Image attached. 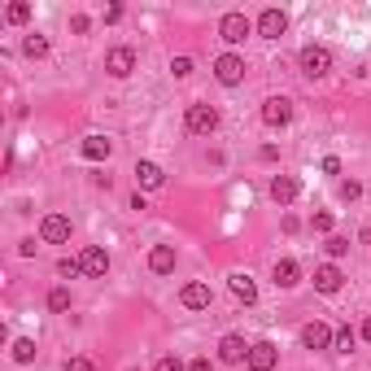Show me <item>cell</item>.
I'll return each instance as SVG.
<instances>
[{"instance_id": "6", "label": "cell", "mask_w": 371, "mask_h": 371, "mask_svg": "<svg viewBox=\"0 0 371 371\" xmlns=\"http://www.w3.org/2000/svg\"><path fill=\"white\" fill-rule=\"evenodd\" d=\"M254 31V22L245 18V13H223L218 18V35L228 40V44H245V35Z\"/></svg>"}, {"instance_id": "13", "label": "cell", "mask_w": 371, "mask_h": 371, "mask_svg": "<svg viewBox=\"0 0 371 371\" xmlns=\"http://www.w3.org/2000/svg\"><path fill=\"white\" fill-rule=\"evenodd\" d=\"M179 306H188V310H206V306H210V284H201V280L184 284V288H179Z\"/></svg>"}, {"instance_id": "10", "label": "cell", "mask_w": 371, "mask_h": 371, "mask_svg": "<svg viewBox=\"0 0 371 371\" xmlns=\"http://www.w3.org/2000/svg\"><path fill=\"white\" fill-rule=\"evenodd\" d=\"M245 358H249V345H245V336H236V332H228V336H223L218 341V363H245Z\"/></svg>"}, {"instance_id": "17", "label": "cell", "mask_w": 371, "mask_h": 371, "mask_svg": "<svg viewBox=\"0 0 371 371\" xmlns=\"http://www.w3.org/2000/svg\"><path fill=\"white\" fill-rule=\"evenodd\" d=\"M136 184L153 192V188H162V184H166V170H162L158 162H136Z\"/></svg>"}, {"instance_id": "26", "label": "cell", "mask_w": 371, "mask_h": 371, "mask_svg": "<svg viewBox=\"0 0 371 371\" xmlns=\"http://www.w3.org/2000/svg\"><path fill=\"white\" fill-rule=\"evenodd\" d=\"M324 249H328L332 258H345V254H350V236H328Z\"/></svg>"}, {"instance_id": "33", "label": "cell", "mask_w": 371, "mask_h": 371, "mask_svg": "<svg viewBox=\"0 0 371 371\" xmlns=\"http://www.w3.org/2000/svg\"><path fill=\"white\" fill-rule=\"evenodd\" d=\"M66 371H96V367H92L88 358H70V363H66Z\"/></svg>"}, {"instance_id": "3", "label": "cell", "mask_w": 371, "mask_h": 371, "mask_svg": "<svg viewBox=\"0 0 371 371\" xmlns=\"http://www.w3.org/2000/svg\"><path fill=\"white\" fill-rule=\"evenodd\" d=\"M184 127H188L192 136H214V131H218V110H214V105H188Z\"/></svg>"}, {"instance_id": "23", "label": "cell", "mask_w": 371, "mask_h": 371, "mask_svg": "<svg viewBox=\"0 0 371 371\" xmlns=\"http://www.w3.org/2000/svg\"><path fill=\"white\" fill-rule=\"evenodd\" d=\"M48 310L66 314V310H70V288H53V293H48Z\"/></svg>"}, {"instance_id": "22", "label": "cell", "mask_w": 371, "mask_h": 371, "mask_svg": "<svg viewBox=\"0 0 371 371\" xmlns=\"http://www.w3.org/2000/svg\"><path fill=\"white\" fill-rule=\"evenodd\" d=\"M22 53H27L31 61L48 57V40H44V35H27V40H22Z\"/></svg>"}, {"instance_id": "5", "label": "cell", "mask_w": 371, "mask_h": 371, "mask_svg": "<svg viewBox=\"0 0 371 371\" xmlns=\"http://www.w3.org/2000/svg\"><path fill=\"white\" fill-rule=\"evenodd\" d=\"M276 363H280V350L271 341H254L249 345V358H245L249 371H276Z\"/></svg>"}, {"instance_id": "1", "label": "cell", "mask_w": 371, "mask_h": 371, "mask_svg": "<svg viewBox=\"0 0 371 371\" xmlns=\"http://www.w3.org/2000/svg\"><path fill=\"white\" fill-rule=\"evenodd\" d=\"M297 61H302V74H306V79H324V74L332 70V53H328L324 44H306Z\"/></svg>"}, {"instance_id": "31", "label": "cell", "mask_w": 371, "mask_h": 371, "mask_svg": "<svg viewBox=\"0 0 371 371\" xmlns=\"http://www.w3.org/2000/svg\"><path fill=\"white\" fill-rule=\"evenodd\" d=\"M70 31H74V35H88V31H92V18H88V13H74V18H70Z\"/></svg>"}, {"instance_id": "12", "label": "cell", "mask_w": 371, "mask_h": 371, "mask_svg": "<svg viewBox=\"0 0 371 371\" xmlns=\"http://www.w3.org/2000/svg\"><path fill=\"white\" fill-rule=\"evenodd\" d=\"M341 284H345V276H341V266L336 262H324V266H314V288L319 293H341Z\"/></svg>"}, {"instance_id": "8", "label": "cell", "mask_w": 371, "mask_h": 371, "mask_svg": "<svg viewBox=\"0 0 371 371\" xmlns=\"http://www.w3.org/2000/svg\"><path fill=\"white\" fill-rule=\"evenodd\" d=\"M332 341H336V332L328 324H319V319L302 328V345H306V350H332Z\"/></svg>"}, {"instance_id": "35", "label": "cell", "mask_w": 371, "mask_h": 371, "mask_svg": "<svg viewBox=\"0 0 371 371\" xmlns=\"http://www.w3.org/2000/svg\"><path fill=\"white\" fill-rule=\"evenodd\" d=\"M188 371H214V363H210V358H192Z\"/></svg>"}, {"instance_id": "34", "label": "cell", "mask_w": 371, "mask_h": 371, "mask_svg": "<svg viewBox=\"0 0 371 371\" xmlns=\"http://www.w3.org/2000/svg\"><path fill=\"white\" fill-rule=\"evenodd\" d=\"M324 175H341V158H324Z\"/></svg>"}, {"instance_id": "30", "label": "cell", "mask_w": 371, "mask_h": 371, "mask_svg": "<svg viewBox=\"0 0 371 371\" xmlns=\"http://www.w3.org/2000/svg\"><path fill=\"white\" fill-rule=\"evenodd\" d=\"M170 74H175V79H188V74H192V57H175V61H170Z\"/></svg>"}, {"instance_id": "21", "label": "cell", "mask_w": 371, "mask_h": 371, "mask_svg": "<svg viewBox=\"0 0 371 371\" xmlns=\"http://www.w3.org/2000/svg\"><path fill=\"white\" fill-rule=\"evenodd\" d=\"M13 363H18V367H31V363H35V341H31V336H18V341H13Z\"/></svg>"}, {"instance_id": "27", "label": "cell", "mask_w": 371, "mask_h": 371, "mask_svg": "<svg viewBox=\"0 0 371 371\" xmlns=\"http://www.w3.org/2000/svg\"><path fill=\"white\" fill-rule=\"evenodd\" d=\"M354 341H358V336H354V328H341L332 345H336V350H341V354H350V350H354Z\"/></svg>"}, {"instance_id": "32", "label": "cell", "mask_w": 371, "mask_h": 371, "mask_svg": "<svg viewBox=\"0 0 371 371\" xmlns=\"http://www.w3.org/2000/svg\"><path fill=\"white\" fill-rule=\"evenodd\" d=\"M153 371H188V367H184L175 354H166V358H158V363H153Z\"/></svg>"}, {"instance_id": "29", "label": "cell", "mask_w": 371, "mask_h": 371, "mask_svg": "<svg viewBox=\"0 0 371 371\" xmlns=\"http://www.w3.org/2000/svg\"><path fill=\"white\" fill-rule=\"evenodd\" d=\"M358 196H363V184L358 179H345L341 184V201H358Z\"/></svg>"}, {"instance_id": "20", "label": "cell", "mask_w": 371, "mask_h": 371, "mask_svg": "<svg viewBox=\"0 0 371 371\" xmlns=\"http://www.w3.org/2000/svg\"><path fill=\"white\" fill-rule=\"evenodd\" d=\"M232 293H236V302H245V306L258 302V284L245 276V271H236V276H232Z\"/></svg>"}, {"instance_id": "19", "label": "cell", "mask_w": 371, "mask_h": 371, "mask_svg": "<svg viewBox=\"0 0 371 371\" xmlns=\"http://www.w3.org/2000/svg\"><path fill=\"white\" fill-rule=\"evenodd\" d=\"M271 280H276L280 288H293L297 280H302V266H297L293 258H280V262H276V271H271Z\"/></svg>"}, {"instance_id": "25", "label": "cell", "mask_w": 371, "mask_h": 371, "mask_svg": "<svg viewBox=\"0 0 371 371\" xmlns=\"http://www.w3.org/2000/svg\"><path fill=\"white\" fill-rule=\"evenodd\" d=\"M57 276H66V280L83 276V258H61V262H57Z\"/></svg>"}, {"instance_id": "28", "label": "cell", "mask_w": 371, "mask_h": 371, "mask_svg": "<svg viewBox=\"0 0 371 371\" xmlns=\"http://www.w3.org/2000/svg\"><path fill=\"white\" fill-rule=\"evenodd\" d=\"M332 223H336V218H332L328 210H319V214L310 218V228H314V232H324V236H328V232H332Z\"/></svg>"}, {"instance_id": "16", "label": "cell", "mask_w": 371, "mask_h": 371, "mask_svg": "<svg viewBox=\"0 0 371 371\" xmlns=\"http://www.w3.org/2000/svg\"><path fill=\"white\" fill-rule=\"evenodd\" d=\"M79 153H83L88 162H105V158L114 153V140H110V136H88V140L79 144Z\"/></svg>"}, {"instance_id": "24", "label": "cell", "mask_w": 371, "mask_h": 371, "mask_svg": "<svg viewBox=\"0 0 371 371\" xmlns=\"http://www.w3.org/2000/svg\"><path fill=\"white\" fill-rule=\"evenodd\" d=\"M5 18H9V22H18V27H22V22H31V5H27V0H13V5L5 9Z\"/></svg>"}, {"instance_id": "4", "label": "cell", "mask_w": 371, "mask_h": 371, "mask_svg": "<svg viewBox=\"0 0 371 371\" xmlns=\"http://www.w3.org/2000/svg\"><path fill=\"white\" fill-rule=\"evenodd\" d=\"M40 240L44 245H66L70 240V218L66 214H44L40 218Z\"/></svg>"}, {"instance_id": "18", "label": "cell", "mask_w": 371, "mask_h": 371, "mask_svg": "<svg viewBox=\"0 0 371 371\" xmlns=\"http://www.w3.org/2000/svg\"><path fill=\"white\" fill-rule=\"evenodd\" d=\"M148 271H153V276H170V271H175V249H170V245H153Z\"/></svg>"}, {"instance_id": "7", "label": "cell", "mask_w": 371, "mask_h": 371, "mask_svg": "<svg viewBox=\"0 0 371 371\" xmlns=\"http://www.w3.org/2000/svg\"><path fill=\"white\" fill-rule=\"evenodd\" d=\"M262 122L266 127H288L293 122V101L288 96H271V101L262 105Z\"/></svg>"}, {"instance_id": "14", "label": "cell", "mask_w": 371, "mask_h": 371, "mask_svg": "<svg viewBox=\"0 0 371 371\" xmlns=\"http://www.w3.org/2000/svg\"><path fill=\"white\" fill-rule=\"evenodd\" d=\"M297 192H302V184H297L293 175H276V179H271V201H276V206H293Z\"/></svg>"}, {"instance_id": "11", "label": "cell", "mask_w": 371, "mask_h": 371, "mask_svg": "<svg viewBox=\"0 0 371 371\" xmlns=\"http://www.w3.org/2000/svg\"><path fill=\"white\" fill-rule=\"evenodd\" d=\"M288 31V18H284V9H262L258 13V35H266V40H280Z\"/></svg>"}, {"instance_id": "15", "label": "cell", "mask_w": 371, "mask_h": 371, "mask_svg": "<svg viewBox=\"0 0 371 371\" xmlns=\"http://www.w3.org/2000/svg\"><path fill=\"white\" fill-rule=\"evenodd\" d=\"M105 70L114 74V79H127V74L136 70V53L131 48H114V53L105 57Z\"/></svg>"}, {"instance_id": "9", "label": "cell", "mask_w": 371, "mask_h": 371, "mask_svg": "<svg viewBox=\"0 0 371 371\" xmlns=\"http://www.w3.org/2000/svg\"><path fill=\"white\" fill-rule=\"evenodd\" d=\"M105 271H110V254L101 249V245H88L83 249V276L88 280H105Z\"/></svg>"}, {"instance_id": "2", "label": "cell", "mask_w": 371, "mask_h": 371, "mask_svg": "<svg viewBox=\"0 0 371 371\" xmlns=\"http://www.w3.org/2000/svg\"><path fill=\"white\" fill-rule=\"evenodd\" d=\"M214 79H218L223 88L245 83V57H240V53H223V57H214Z\"/></svg>"}, {"instance_id": "36", "label": "cell", "mask_w": 371, "mask_h": 371, "mask_svg": "<svg viewBox=\"0 0 371 371\" xmlns=\"http://www.w3.org/2000/svg\"><path fill=\"white\" fill-rule=\"evenodd\" d=\"M363 341H371V314H367V324H363Z\"/></svg>"}]
</instances>
